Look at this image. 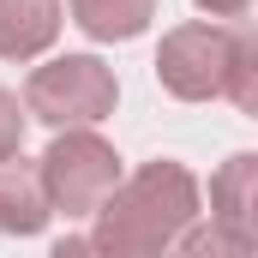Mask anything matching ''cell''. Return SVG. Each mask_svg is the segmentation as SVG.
I'll return each mask as SVG.
<instances>
[{
  "label": "cell",
  "instance_id": "1",
  "mask_svg": "<svg viewBox=\"0 0 258 258\" xmlns=\"http://www.w3.org/2000/svg\"><path fill=\"white\" fill-rule=\"evenodd\" d=\"M198 216V180L180 162H144L96 204L90 258H162Z\"/></svg>",
  "mask_w": 258,
  "mask_h": 258
},
{
  "label": "cell",
  "instance_id": "2",
  "mask_svg": "<svg viewBox=\"0 0 258 258\" xmlns=\"http://www.w3.org/2000/svg\"><path fill=\"white\" fill-rule=\"evenodd\" d=\"M156 78L180 102L228 96L240 114L258 108V42L228 24H174L156 48Z\"/></svg>",
  "mask_w": 258,
  "mask_h": 258
},
{
  "label": "cell",
  "instance_id": "3",
  "mask_svg": "<svg viewBox=\"0 0 258 258\" xmlns=\"http://www.w3.org/2000/svg\"><path fill=\"white\" fill-rule=\"evenodd\" d=\"M114 96H120V84L96 54H60V60L30 72L24 114H36L54 132H72V126H90V120L114 114Z\"/></svg>",
  "mask_w": 258,
  "mask_h": 258
},
{
  "label": "cell",
  "instance_id": "4",
  "mask_svg": "<svg viewBox=\"0 0 258 258\" xmlns=\"http://www.w3.org/2000/svg\"><path fill=\"white\" fill-rule=\"evenodd\" d=\"M36 174H42L48 210H66V216H90L102 198L120 186V156H114V144H108V138H96V132L72 126V132H60V138L42 150Z\"/></svg>",
  "mask_w": 258,
  "mask_h": 258
},
{
  "label": "cell",
  "instance_id": "5",
  "mask_svg": "<svg viewBox=\"0 0 258 258\" xmlns=\"http://www.w3.org/2000/svg\"><path fill=\"white\" fill-rule=\"evenodd\" d=\"M48 216L54 210H48V192H42L36 162L6 156L0 162V234H42Z\"/></svg>",
  "mask_w": 258,
  "mask_h": 258
},
{
  "label": "cell",
  "instance_id": "6",
  "mask_svg": "<svg viewBox=\"0 0 258 258\" xmlns=\"http://www.w3.org/2000/svg\"><path fill=\"white\" fill-rule=\"evenodd\" d=\"M60 36V0H0V54L30 60Z\"/></svg>",
  "mask_w": 258,
  "mask_h": 258
},
{
  "label": "cell",
  "instance_id": "7",
  "mask_svg": "<svg viewBox=\"0 0 258 258\" xmlns=\"http://www.w3.org/2000/svg\"><path fill=\"white\" fill-rule=\"evenodd\" d=\"M66 6H72V24L96 42H132L156 18V0H66Z\"/></svg>",
  "mask_w": 258,
  "mask_h": 258
},
{
  "label": "cell",
  "instance_id": "8",
  "mask_svg": "<svg viewBox=\"0 0 258 258\" xmlns=\"http://www.w3.org/2000/svg\"><path fill=\"white\" fill-rule=\"evenodd\" d=\"M252 180H258V156L240 150L222 162V174L210 180V210H216V228H234V234H252Z\"/></svg>",
  "mask_w": 258,
  "mask_h": 258
},
{
  "label": "cell",
  "instance_id": "9",
  "mask_svg": "<svg viewBox=\"0 0 258 258\" xmlns=\"http://www.w3.org/2000/svg\"><path fill=\"white\" fill-rule=\"evenodd\" d=\"M180 258H252V234H234V228H186Z\"/></svg>",
  "mask_w": 258,
  "mask_h": 258
},
{
  "label": "cell",
  "instance_id": "10",
  "mask_svg": "<svg viewBox=\"0 0 258 258\" xmlns=\"http://www.w3.org/2000/svg\"><path fill=\"white\" fill-rule=\"evenodd\" d=\"M18 144H24V108L12 90H0V162L18 156Z\"/></svg>",
  "mask_w": 258,
  "mask_h": 258
},
{
  "label": "cell",
  "instance_id": "11",
  "mask_svg": "<svg viewBox=\"0 0 258 258\" xmlns=\"http://www.w3.org/2000/svg\"><path fill=\"white\" fill-rule=\"evenodd\" d=\"M198 6H204L210 18H240V12H246L252 0H198Z\"/></svg>",
  "mask_w": 258,
  "mask_h": 258
},
{
  "label": "cell",
  "instance_id": "12",
  "mask_svg": "<svg viewBox=\"0 0 258 258\" xmlns=\"http://www.w3.org/2000/svg\"><path fill=\"white\" fill-rule=\"evenodd\" d=\"M48 258H90V246H84V240H60Z\"/></svg>",
  "mask_w": 258,
  "mask_h": 258
}]
</instances>
